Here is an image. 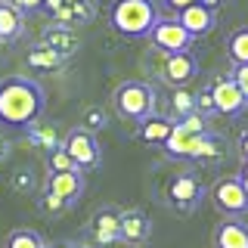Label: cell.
Wrapping results in <instances>:
<instances>
[{
  "instance_id": "obj_25",
  "label": "cell",
  "mask_w": 248,
  "mask_h": 248,
  "mask_svg": "<svg viewBox=\"0 0 248 248\" xmlns=\"http://www.w3.org/2000/svg\"><path fill=\"white\" fill-rule=\"evenodd\" d=\"M84 130H93V134H96V130H103L106 127V112L103 108H87V112H84V124H81Z\"/></svg>"
},
{
  "instance_id": "obj_36",
  "label": "cell",
  "mask_w": 248,
  "mask_h": 248,
  "mask_svg": "<svg viewBox=\"0 0 248 248\" xmlns=\"http://www.w3.org/2000/svg\"><path fill=\"white\" fill-rule=\"evenodd\" d=\"M199 3H205V6H214V3H217V0H199Z\"/></svg>"
},
{
  "instance_id": "obj_28",
  "label": "cell",
  "mask_w": 248,
  "mask_h": 248,
  "mask_svg": "<svg viewBox=\"0 0 248 248\" xmlns=\"http://www.w3.org/2000/svg\"><path fill=\"white\" fill-rule=\"evenodd\" d=\"M41 205L46 208V211H50V214H59L62 211V208H68L65 205V202H62L59 196H53V192H44V199H41Z\"/></svg>"
},
{
  "instance_id": "obj_12",
  "label": "cell",
  "mask_w": 248,
  "mask_h": 248,
  "mask_svg": "<svg viewBox=\"0 0 248 248\" xmlns=\"http://www.w3.org/2000/svg\"><path fill=\"white\" fill-rule=\"evenodd\" d=\"M152 232V220L146 211H140V208H127V211H121V242L127 245H143L146 239H149Z\"/></svg>"
},
{
  "instance_id": "obj_23",
  "label": "cell",
  "mask_w": 248,
  "mask_h": 248,
  "mask_svg": "<svg viewBox=\"0 0 248 248\" xmlns=\"http://www.w3.org/2000/svg\"><path fill=\"white\" fill-rule=\"evenodd\" d=\"M174 124L183 127L186 134H208V115H202V112H189L183 118H177Z\"/></svg>"
},
{
  "instance_id": "obj_9",
  "label": "cell",
  "mask_w": 248,
  "mask_h": 248,
  "mask_svg": "<svg viewBox=\"0 0 248 248\" xmlns=\"http://www.w3.org/2000/svg\"><path fill=\"white\" fill-rule=\"evenodd\" d=\"M208 87H211V99H214V115H239L245 108V96L230 78H220Z\"/></svg>"
},
{
  "instance_id": "obj_17",
  "label": "cell",
  "mask_w": 248,
  "mask_h": 248,
  "mask_svg": "<svg viewBox=\"0 0 248 248\" xmlns=\"http://www.w3.org/2000/svg\"><path fill=\"white\" fill-rule=\"evenodd\" d=\"M22 13L16 10L10 0H0V41H13L22 34Z\"/></svg>"
},
{
  "instance_id": "obj_27",
  "label": "cell",
  "mask_w": 248,
  "mask_h": 248,
  "mask_svg": "<svg viewBox=\"0 0 248 248\" xmlns=\"http://www.w3.org/2000/svg\"><path fill=\"white\" fill-rule=\"evenodd\" d=\"M196 112L202 115H214V99H211V87H202L196 93Z\"/></svg>"
},
{
  "instance_id": "obj_2",
  "label": "cell",
  "mask_w": 248,
  "mask_h": 248,
  "mask_svg": "<svg viewBox=\"0 0 248 248\" xmlns=\"http://www.w3.org/2000/svg\"><path fill=\"white\" fill-rule=\"evenodd\" d=\"M158 22V10L152 0H115L108 13V25L121 37H146Z\"/></svg>"
},
{
  "instance_id": "obj_14",
  "label": "cell",
  "mask_w": 248,
  "mask_h": 248,
  "mask_svg": "<svg viewBox=\"0 0 248 248\" xmlns=\"http://www.w3.org/2000/svg\"><path fill=\"white\" fill-rule=\"evenodd\" d=\"M177 22L189 31V37H205L208 31L214 28V6H205V3H192L180 10Z\"/></svg>"
},
{
  "instance_id": "obj_34",
  "label": "cell",
  "mask_w": 248,
  "mask_h": 248,
  "mask_svg": "<svg viewBox=\"0 0 248 248\" xmlns=\"http://www.w3.org/2000/svg\"><path fill=\"white\" fill-rule=\"evenodd\" d=\"M239 152H242V155H245V161H248V130H245V137L239 140Z\"/></svg>"
},
{
  "instance_id": "obj_16",
  "label": "cell",
  "mask_w": 248,
  "mask_h": 248,
  "mask_svg": "<svg viewBox=\"0 0 248 248\" xmlns=\"http://www.w3.org/2000/svg\"><path fill=\"white\" fill-rule=\"evenodd\" d=\"M170 130H174V121H168V118H161V115H149V118H143L140 121V140L143 143H161L165 146V140L170 137Z\"/></svg>"
},
{
  "instance_id": "obj_37",
  "label": "cell",
  "mask_w": 248,
  "mask_h": 248,
  "mask_svg": "<svg viewBox=\"0 0 248 248\" xmlns=\"http://www.w3.org/2000/svg\"><path fill=\"white\" fill-rule=\"evenodd\" d=\"M72 3H81V0H65V6H72Z\"/></svg>"
},
{
  "instance_id": "obj_3",
  "label": "cell",
  "mask_w": 248,
  "mask_h": 248,
  "mask_svg": "<svg viewBox=\"0 0 248 248\" xmlns=\"http://www.w3.org/2000/svg\"><path fill=\"white\" fill-rule=\"evenodd\" d=\"M115 108L130 121H143L155 112V90L146 81H124L112 96Z\"/></svg>"
},
{
  "instance_id": "obj_18",
  "label": "cell",
  "mask_w": 248,
  "mask_h": 248,
  "mask_svg": "<svg viewBox=\"0 0 248 248\" xmlns=\"http://www.w3.org/2000/svg\"><path fill=\"white\" fill-rule=\"evenodd\" d=\"M28 62H31L34 68H44V72H50V68H59L62 62H65V56H62V53H56L53 46H46V44H37V46H31Z\"/></svg>"
},
{
  "instance_id": "obj_39",
  "label": "cell",
  "mask_w": 248,
  "mask_h": 248,
  "mask_svg": "<svg viewBox=\"0 0 248 248\" xmlns=\"http://www.w3.org/2000/svg\"><path fill=\"white\" fill-rule=\"evenodd\" d=\"M44 248H50V245H44Z\"/></svg>"
},
{
  "instance_id": "obj_33",
  "label": "cell",
  "mask_w": 248,
  "mask_h": 248,
  "mask_svg": "<svg viewBox=\"0 0 248 248\" xmlns=\"http://www.w3.org/2000/svg\"><path fill=\"white\" fill-rule=\"evenodd\" d=\"M239 183H242V189L248 192V161H245V168L239 170Z\"/></svg>"
},
{
  "instance_id": "obj_32",
  "label": "cell",
  "mask_w": 248,
  "mask_h": 248,
  "mask_svg": "<svg viewBox=\"0 0 248 248\" xmlns=\"http://www.w3.org/2000/svg\"><path fill=\"white\" fill-rule=\"evenodd\" d=\"M44 6H46L50 13H59L62 6H65V0H44Z\"/></svg>"
},
{
  "instance_id": "obj_8",
  "label": "cell",
  "mask_w": 248,
  "mask_h": 248,
  "mask_svg": "<svg viewBox=\"0 0 248 248\" xmlns=\"http://www.w3.org/2000/svg\"><path fill=\"white\" fill-rule=\"evenodd\" d=\"M199 75V59L192 56V50L186 53H170L165 68H161V78L170 84V87H186V81Z\"/></svg>"
},
{
  "instance_id": "obj_10",
  "label": "cell",
  "mask_w": 248,
  "mask_h": 248,
  "mask_svg": "<svg viewBox=\"0 0 248 248\" xmlns=\"http://www.w3.org/2000/svg\"><path fill=\"white\" fill-rule=\"evenodd\" d=\"M202 196H205V189H202V183H199L192 174H180L174 183L168 186L170 205H177L180 211H192V208L202 202Z\"/></svg>"
},
{
  "instance_id": "obj_13",
  "label": "cell",
  "mask_w": 248,
  "mask_h": 248,
  "mask_svg": "<svg viewBox=\"0 0 248 248\" xmlns=\"http://www.w3.org/2000/svg\"><path fill=\"white\" fill-rule=\"evenodd\" d=\"M90 232H93V242H96V245L121 242V211H115V208H103V211L93 217Z\"/></svg>"
},
{
  "instance_id": "obj_38",
  "label": "cell",
  "mask_w": 248,
  "mask_h": 248,
  "mask_svg": "<svg viewBox=\"0 0 248 248\" xmlns=\"http://www.w3.org/2000/svg\"><path fill=\"white\" fill-rule=\"evenodd\" d=\"M68 248H90V245H68Z\"/></svg>"
},
{
  "instance_id": "obj_15",
  "label": "cell",
  "mask_w": 248,
  "mask_h": 248,
  "mask_svg": "<svg viewBox=\"0 0 248 248\" xmlns=\"http://www.w3.org/2000/svg\"><path fill=\"white\" fill-rule=\"evenodd\" d=\"M214 248H248V223L239 217H227L214 230Z\"/></svg>"
},
{
  "instance_id": "obj_21",
  "label": "cell",
  "mask_w": 248,
  "mask_h": 248,
  "mask_svg": "<svg viewBox=\"0 0 248 248\" xmlns=\"http://www.w3.org/2000/svg\"><path fill=\"white\" fill-rule=\"evenodd\" d=\"M44 44H46V46H53L56 53H62L65 59H68V53H75V50H78V37H75V34H68V31H50Z\"/></svg>"
},
{
  "instance_id": "obj_29",
  "label": "cell",
  "mask_w": 248,
  "mask_h": 248,
  "mask_svg": "<svg viewBox=\"0 0 248 248\" xmlns=\"http://www.w3.org/2000/svg\"><path fill=\"white\" fill-rule=\"evenodd\" d=\"M10 3H13L19 13H31V10H41L44 0H10Z\"/></svg>"
},
{
  "instance_id": "obj_30",
  "label": "cell",
  "mask_w": 248,
  "mask_h": 248,
  "mask_svg": "<svg viewBox=\"0 0 248 248\" xmlns=\"http://www.w3.org/2000/svg\"><path fill=\"white\" fill-rule=\"evenodd\" d=\"M16 186H19L22 192L31 189V174H28V170H25V174H16Z\"/></svg>"
},
{
  "instance_id": "obj_5",
  "label": "cell",
  "mask_w": 248,
  "mask_h": 248,
  "mask_svg": "<svg viewBox=\"0 0 248 248\" xmlns=\"http://www.w3.org/2000/svg\"><path fill=\"white\" fill-rule=\"evenodd\" d=\"M152 41L155 50H161V53H186L192 46V37H189V31H186L177 19H158L152 25V31L146 34Z\"/></svg>"
},
{
  "instance_id": "obj_31",
  "label": "cell",
  "mask_w": 248,
  "mask_h": 248,
  "mask_svg": "<svg viewBox=\"0 0 248 248\" xmlns=\"http://www.w3.org/2000/svg\"><path fill=\"white\" fill-rule=\"evenodd\" d=\"M165 3H168V6H174V10H177V13H180V10H186V6H192V3H199V0H165Z\"/></svg>"
},
{
  "instance_id": "obj_35",
  "label": "cell",
  "mask_w": 248,
  "mask_h": 248,
  "mask_svg": "<svg viewBox=\"0 0 248 248\" xmlns=\"http://www.w3.org/2000/svg\"><path fill=\"white\" fill-rule=\"evenodd\" d=\"M6 152H10V146H6V140H3V137H0V161H3V158H6Z\"/></svg>"
},
{
  "instance_id": "obj_26",
  "label": "cell",
  "mask_w": 248,
  "mask_h": 248,
  "mask_svg": "<svg viewBox=\"0 0 248 248\" xmlns=\"http://www.w3.org/2000/svg\"><path fill=\"white\" fill-rule=\"evenodd\" d=\"M230 81L239 87V93H242V96H245V103H248V62H245V65H232Z\"/></svg>"
},
{
  "instance_id": "obj_7",
  "label": "cell",
  "mask_w": 248,
  "mask_h": 248,
  "mask_svg": "<svg viewBox=\"0 0 248 248\" xmlns=\"http://www.w3.org/2000/svg\"><path fill=\"white\" fill-rule=\"evenodd\" d=\"M65 152L72 155V161H75L78 168H99V161H103L96 137H93L90 130H84V127H78V130H72V134H68Z\"/></svg>"
},
{
  "instance_id": "obj_19",
  "label": "cell",
  "mask_w": 248,
  "mask_h": 248,
  "mask_svg": "<svg viewBox=\"0 0 248 248\" xmlns=\"http://www.w3.org/2000/svg\"><path fill=\"white\" fill-rule=\"evenodd\" d=\"M227 53H230L232 65H245V62H248V25H245V28H236V31L230 34Z\"/></svg>"
},
{
  "instance_id": "obj_6",
  "label": "cell",
  "mask_w": 248,
  "mask_h": 248,
  "mask_svg": "<svg viewBox=\"0 0 248 248\" xmlns=\"http://www.w3.org/2000/svg\"><path fill=\"white\" fill-rule=\"evenodd\" d=\"M211 199H214V205L230 217L248 211V192L242 189L239 177H223V180H217L214 189H211Z\"/></svg>"
},
{
  "instance_id": "obj_20",
  "label": "cell",
  "mask_w": 248,
  "mask_h": 248,
  "mask_svg": "<svg viewBox=\"0 0 248 248\" xmlns=\"http://www.w3.org/2000/svg\"><path fill=\"white\" fill-rule=\"evenodd\" d=\"M3 248H44V239L37 236L34 230H13L6 236Z\"/></svg>"
},
{
  "instance_id": "obj_22",
  "label": "cell",
  "mask_w": 248,
  "mask_h": 248,
  "mask_svg": "<svg viewBox=\"0 0 248 248\" xmlns=\"http://www.w3.org/2000/svg\"><path fill=\"white\" fill-rule=\"evenodd\" d=\"M170 106H174L177 118H183V115L196 112V96H192V90H186V87H174V96H170Z\"/></svg>"
},
{
  "instance_id": "obj_24",
  "label": "cell",
  "mask_w": 248,
  "mask_h": 248,
  "mask_svg": "<svg viewBox=\"0 0 248 248\" xmlns=\"http://www.w3.org/2000/svg\"><path fill=\"white\" fill-rule=\"evenodd\" d=\"M59 170H81L72 161V155L65 152V146H59V149L50 152V174H59Z\"/></svg>"
},
{
  "instance_id": "obj_4",
  "label": "cell",
  "mask_w": 248,
  "mask_h": 248,
  "mask_svg": "<svg viewBox=\"0 0 248 248\" xmlns=\"http://www.w3.org/2000/svg\"><path fill=\"white\" fill-rule=\"evenodd\" d=\"M165 149L174 155V158H214V155L220 152V146L208 134H186L183 127L174 124L170 137L165 140Z\"/></svg>"
},
{
  "instance_id": "obj_1",
  "label": "cell",
  "mask_w": 248,
  "mask_h": 248,
  "mask_svg": "<svg viewBox=\"0 0 248 248\" xmlns=\"http://www.w3.org/2000/svg\"><path fill=\"white\" fill-rule=\"evenodd\" d=\"M44 108V90L31 78L0 81V121L10 127H28Z\"/></svg>"
},
{
  "instance_id": "obj_11",
  "label": "cell",
  "mask_w": 248,
  "mask_h": 248,
  "mask_svg": "<svg viewBox=\"0 0 248 248\" xmlns=\"http://www.w3.org/2000/svg\"><path fill=\"white\" fill-rule=\"evenodd\" d=\"M46 192L59 196L65 205H75L84 192V174L81 170H59V174L46 177Z\"/></svg>"
}]
</instances>
